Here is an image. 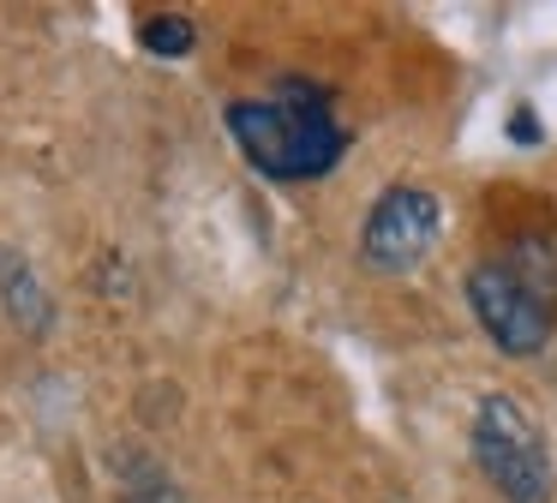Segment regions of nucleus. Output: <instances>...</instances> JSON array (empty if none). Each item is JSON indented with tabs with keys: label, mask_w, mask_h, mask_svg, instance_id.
I'll return each instance as SVG.
<instances>
[{
	"label": "nucleus",
	"mask_w": 557,
	"mask_h": 503,
	"mask_svg": "<svg viewBox=\"0 0 557 503\" xmlns=\"http://www.w3.org/2000/svg\"><path fill=\"white\" fill-rule=\"evenodd\" d=\"M516 138H521V144L540 138V126H533V108H516Z\"/></svg>",
	"instance_id": "obj_9"
},
{
	"label": "nucleus",
	"mask_w": 557,
	"mask_h": 503,
	"mask_svg": "<svg viewBox=\"0 0 557 503\" xmlns=\"http://www.w3.org/2000/svg\"><path fill=\"white\" fill-rule=\"evenodd\" d=\"M437 234H444V198H437L432 186H408V180H401V186L377 192L372 210H366L360 258L384 275H401V270L432 258Z\"/></svg>",
	"instance_id": "obj_3"
},
{
	"label": "nucleus",
	"mask_w": 557,
	"mask_h": 503,
	"mask_svg": "<svg viewBox=\"0 0 557 503\" xmlns=\"http://www.w3.org/2000/svg\"><path fill=\"white\" fill-rule=\"evenodd\" d=\"M468 306L480 318V330L492 335L497 354L509 359H533L545 342H552V311L533 299V287L509 270V258H485L468 270Z\"/></svg>",
	"instance_id": "obj_4"
},
{
	"label": "nucleus",
	"mask_w": 557,
	"mask_h": 503,
	"mask_svg": "<svg viewBox=\"0 0 557 503\" xmlns=\"http://www.w3.org/2000/svg\"><path fill=\"white\" fill-rule=\"evenodd\" d=\"M473 462L485 486L504 503H552L557 498V467L545 450V431L516 395H485L473 414Z\"/></svg>",
	"instance_id": "obj_2"
},
{
	"label": "nucleus",
	"mask_w": 557,
	"mask_h": 503,
	"mask_svg": "<svg viewBox=\"0 0 557 503\" xmlns=\"http://www.w3.org/2000/svg\"><path fill=\"white\" fill-rule=\"evenodd\" d=\"M0 306L13 311V323H25L30 335H42L49 330V294H42V282L30 275V263L25 258H13V252H0Z\"/></svg>",
	"instance_id": "obj_5"
},
{
	"label": "nucleus",
	"mask_w": 557,
	"mask_h": 503,
	"mask_svg": "<svg viewBox=\"0 0 557 503\" xmlns=\"http://www.w3.org/2000/svg\"><path fill=\"white\" fill-rule=\"evenodd\" d=\"M509 270H516L521 282L533 287V299L557 318V252L545 246V240H521V246L509 252Z\"/></svg>",
	"instance_id": "obj_6"
},
{
	"label": "nucleus",
	"mask_w": 557,
	"mask_h": 503,
	"mask_svg": "<svg viewBox=\"0 0 557 503\" xmlns=\"http://www.w3.org/2000/svg\"><path fill=\"white\" fill-rule=\"evenodd\" d=\"M228 138L264 180H324L348 156V126L330 114L324 90L282 78L276 96H240L228 102Z\"/></svg>",
	"instance_id": "obj_1"
},
{
	"label": "nucleus",
	"mask_w": 557,
	"mask_h": 503,
	"mask_svg": "<svg viewBox=\"0 0 557 503\" xmlns=\"http://www.w3.org/2000/svg\"><path fill=\"white\" fill-rule=\"evenodd\" d=\"M121 503H193L181 486H174L169 474H162L157 462H133L126 467V491H121Z\"/></svg>",
	"instance_id": "obj_8"
},
{
	"label": "nucleus",
	"mask_w": 557,
	"mask_h": 503,
	"mask_svg": "<svg viewBox=\"0 0 557 503\" xmlns=\"http://www.w3.org/2000/svg\"><path fill=\"white\" fill-rule=\"evenodd\" d=\"M138 42H145L150 54H162V60H181V54H193L198 30H193L186 12H157V19L138 24Z\"/></svg>",
	"instance_id": "obj_7"
}]
</instances>
